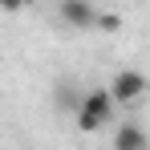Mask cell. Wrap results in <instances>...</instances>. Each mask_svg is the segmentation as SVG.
I'll return each mask as SVG.
<instances>
[{"instance_id":"1","label":"cell","mask_w":150,"mask_h":150,"mask_svg":"<svg viewBox=\"0 0 150 150\" xmlns=\"http://www.w3.org/2000/svg\"><path fill=\"white\" fill-rule=\"evenodd\" d=\"M114 93L110 89H85L81 93V105H77V130L81 134H98L101 126L114 118Z\"/></svg>"},{"instance_id":"2","label":"cell","mask_w":150,"mask_h":150,"mask_svg":"<svg viewBox=\"0 0 150 150\" xmlns=\"http://www.w3.org/2000/svg\"><path fill=\"white\" fill-rule=\"evenodd\" d=\"M110 93H114V101H138L146 93V77L138 73V69H122V73L110 81Z\"/></svg>"},{"instance_id":"3","label":"cell","mask_w":150,"mask_h":150,"mask_svg":"<svg viewBox=\"0 0 150 150\" xmlns=\"http://www.w3.org/2000/svg\"><path fill=\"white\" fill-rule=\"evenodd\" d=\"M57 12H61V21H65L69 28H93L98 25V12H93L89 0H61Z\"/></svg>"},{"instance_id":"4","label":"cell","mask_w":150,"mask_h":150,"mask_svg":"<svg viewBox=\"0 0 150 150\" xmlns=\"http://www.w3.org/2000/svg\"><path fill=\"white\" fill-rule=\"evenodd\" d=\"M114 150H150L146 130H142L138 122H126V126H118V134H114Z\"/></svg>"},{"instance_id":"5","label":"cell","mask_w":150,"mask_h":150,"mask_svg":"<svg viewBox=\"0 0 150 150\" xmlns=\"http://www.w3.org/2000/svg\"><path fill=\"white\" fill-rule=\"evenodd\" d=\"M98 28H101V33H118V28H122V21H118L114 12H101V16H98Z\"/></svg>"},{"instance_id":"6","label":"cell","mask_w":150,"mask_h":150,"mask_svg":"<svg viewBox=\"0 0 150 150\" xmlns=\"http://www.w3.org/2000/svg\"><path fill=\"white\" fill-rule=\"evenodd\" d=\"M25 4H28V0H0V8H4V12H21Z\"/></svg>"},{"instance_id":"7","label":"cell","mask_w":150,"mask_h":150,"mask_svg":"<svg viewBox=\"0 0 150 150\" xmlns=\"http://www.w3.org/2000/svg\"><path fill=\"white\" fill-rule=\"evenodd\" d=\"M134 4H138V0H134Z\"/></svg>"}]
</instances>
